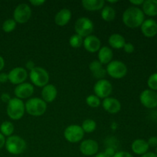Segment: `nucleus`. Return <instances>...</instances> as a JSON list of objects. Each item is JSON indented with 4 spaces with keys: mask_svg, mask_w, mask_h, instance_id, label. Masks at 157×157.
Listing matches in <instances>:
<instances>
[{
    "mask_svg": "<svg viewBox=\"0 0 157 157\" xmlns=\"http://www.w3.org/2000/svg\"><path fill=\"white\" fill-rule=\"evenodd\" d=\"M113 56V51L110 47L103 46L98 51V61L102 64H108L112 61Z\"/></svg>",
    "mask_w": 157,
    "mask_h": 157,
    "instance_id": "21",
    "label": "nucleus"
},
{
    "mask_svg": "<svg viewBox=\"0 0 157 157\" xmlns=\"http://www.w3.org/2000/svg\"><path fill=\"white\" fill-rule=\"evenodd\" d=\"M94 29V25L93 21L87 17H81L75 21V30L76 34L82 38H86L91 35Z\"/></svg>",
    "mask_w": 157,
    "mask_h": 157,
    "instance_id": "7",
    "label": "nucleus"
},
{
    "mask_svg": "<svg viewBox=\"0 0 157 157\" xmlns=\"http://www.w3.org/2000/svg\"><path fill=\"white\" fill-rule=\"evenodd\" d=\"M31 81L38 87H44L48 84L49 74L47 71L41 67H35L29 73Z\"/></svg>",
    "mask_w": 157,
    "mask_h": 157,
    "instance_id": "5",
    "label": "nucleus"
},
{
    "mask_svg": "<svg viewBox=\"0 0 157 157\" xmlns=\"http://www.w3.org/2000/svg\"><path fill=\"white\" fill-rule=\"evenodd\" d=\"M34 93V86L30 83L24 82L22 84H20L15 87L14 90L16 98L21 100L27 99L29 98Z\"/></svg>",
    "mask_w": 157,
    "mask_h": 157,
    "instance_id": "14",
    "label": "nucleus"
},
{
    "mask_svg": "<svg viewBox=\"0 0 157 157\" xmlns=\"http://www.w3.org/2000/svg\"><path fill=\"white\" fill-rule=\"evenodd\" d=\"M94 157H108V156H107L104 153H97V154L94 156Z\"/></svg>",
    "mask_w": 157,
    "mask_h": 157,
    "instance_id": "46",
    "label": "nucleus"
},
{
    "mask_svg": "<svg viewBox=\"0 0 157 157\" xmlns=\"http://www.w3.org/2000/svg\"><path fill=\"white\" fill-rule=\"evenodd\" d=\"M140 103L148 109H153L157 107V93L150 89H146L140 95Z\"/></svg>",
    "mask_w": 157,
    "mask_h": 157,
    "instance_id": "11",
    "label": "nucleus"
},
{
    "mask_svg": "<svg viewBox=\"0 0 157 157\" xmlns=\"http://www.w3.org/2000/svg\"><path fill=\"white\" fill-rule=\"evenodd\" d=\"M32 16V9L26 3H21L15 7L13 12V19L16 23L24 24L29 21Z\"/></svg>",
    "mask_w": 157,
    "mask_h": 157,
    "instance_id": "8",
    "label": "nucleus"
},
{
    "mask_svg": "<svg viewBox=\"0 0 157 157\" xmlns=\"http://www.w3.org/2000/svg\"><path fill=\"white\" fill-rule=\"evenodd\" d=\"M6 137L0 133V149H2V147H5V144H6Z\"/></svg>",
    "mask_w": 157,
    "mask_h": 157,
    "instance_id": "43",
    "label": "nucleus"
},
{
    "mask_svg": "<svg viewBox=\"0 0 157 157\" xmlns=\"http://www.w3.org/2000/svg\"><path fill=\"white\" fill-rule=\"evenodd\" d=\"M83 41H84V38L77 34H75L71 36L70 39H69V44L71 47L74 48H78L83 45Z\"/></svg>",
    "mask_w": 157,
    "mask_h": 157,
    "instance_id": "28",
    "label": "nucleus"
},
{
    "mask_svg": "<svg viewBox=\"0 0 157 157\" xmlns=\"http://www.w3.org/2000/svg\"><path fill=\"white\" fill-rule=\"evenodd\" d=\"M83 46L87 52L90 53H95L98 52L101 48V43L97 36L90 35L84 38L83 41Z\"/></svg>",
    "mask_w": 157,
    "mask_h": 157,
    "instance_id": "15",
    "label": "nucleus"
},
{
    "mask_svg": "<svg viewBox=\"0 0 157 157\" xmlns=\"http://www.w3.org/2000/svg\"><path fill=\"white\" fill-rule=\"evenodd\" d=\"M6 112L10 119L13 120V121L20 120L23 117L25 112V104L21 100L18 99V98H12L7 104Z\"/></svg>",
    "mask_w": 157,
    "mask_h": 157,
    "instance_id": "2",
    "label": "nucleus"
},
{
    "mask_svg": "<svg viewBox=\"0 0 157 157\" xmlns=\"http://www.w3.org/2000/svg\"><path fill=\"white\" fill-rule=\"evenodd\" d=\"M83 8L87 11L94 12L101 10L105 6V1L104 0H83L81 2Z\"/></svg>",
    "mask_w": 157,
    "mask_h": 157,
    "instance_id": "22",
    "label": "nucleus"
},
{
    "mask_svg": "<svg viewBox=\"0 0 157 157\" xmlns=\"http://www.w3.org/2000/svg\"><path fill=\"white\" fill-rule=\"evenodd\" d=\"M27 144L24 139L18 136H11L6 139V150L12 155H20L25 150Z\"/></svg>",
    "mask_w": 157,
    "mask_h": 157,
    "instance_id": "4",
    "label": "nucleus"
},
{
    "mask_svg": "<svg viewBox=\"0 0 157 157\" xmlns=\"http://www.w3.org/2000/svg\"><path fill=\"white\" fill-rule=\"evenodd\" d=\"M156 154L157 155V147H156Z\"/></svg>",
    "mask_w": 157,
    "mask_h": 157,
    "instance_id": "48",
    "label": "nucleus"
},
{
    "mask_svg": "<svg viewBox=\"0 0 157 157\" xmlns=\"http://www.w3.org/2000/svg\"><path fill=\"white\" fill-rule=\"evenodd\" d=\"M102 106L106 111L112 114L118 113L121 109V102L116 98L110 97L103 100Z\"/></svg>",
    "mask_w": 157,
    "mask_h": 157,
    "instance_id": "17",
    "label": "nucleus"
},
{
    "mask_svg": "<svg viewBox=\"0 0 157 157\" xmlns=\"http://www.w3.org/2000/svg\"><path fill=\"white\" fill-rule=\"evenodd\" d=\"M44 3H45L44 0H31L30 1V4H32L33 6H36V7L42 6Z\"/></svg>",
    "mask_w": 157,
    "mask_h": 157,
    "instance_id": "38",
    "label": "nucleus"
},
{
    "mask_svg": "<svg viewBox=\"0 0 157 157\" xmlns=\"http://www.w3.org/2000/svg\"><path fill=\"white\" fill-rule=\"evenodd\" d=\"M104 153L108 157H113V156L115 154L116 152H115L114 149H113V147H107Z\"/></svg>",
    "mask_w": 157,
    "mask_h": 157,
    "instance_id": "37",
    "label": "nucleus"
},
{
    "mask_svg": "<svg viewBox=\"0 0 157 157\" xmlns=\"http://www.w3.org/2000/svg\"><path fill=\"white\" fill-rule=\"evenodd\" d=\"M124 48V51L126 52V53L131 54V53H133V52H134L135 48H134V45H133L132 43H130V42L127 43V42H126L125 45L124 46V48Z\"/></svg>",
    "mask_w": 157,
    "mask_h": 157,
    "instance_id": "34",
    "label": "nucleus"
},
{
    "mask_svg": "<svg viewBox=\"0 0 157 157\" xmlns=\"http://www.w3.org/2000/svg\"><path fill=\"white\" fill-rule=\"evenodd\" d=\"M109 3H116L117 2V1H108Z\"/></svg>",
    "mask_w": 157,
    "mask_h": 157,
    "instance_id": "47",
    "label": "nucleus"
},
{
    "mask_svg": "<svg viewBox=\"0 0 157 157\" xmlns=\"http://www.w3.org/2000/svg\"><path fill=\"white\" fill-rule=\"evenodd\" d=\"M107 74L115 79H121L127 74V67L124 62L118 60H113L107 64L106 67Z\"/></svg>",
    "mask_w": 157,
    "mask_h": 157,
    "instance_id": "6",
    "label": "nucleus"
},
{
    "mask_svg": "<svg viewBox=\"0 0 157 157\" xmlns=\"http://www.w3.org/2000/svg\"><path fill=\"white\" fill-rule=\"evenodd\" d=\"M1 98V101H2V102L7 103V104L9 102V101H10V100L12 99L10 97V95L7 93H3L1 95V98Z\"/></svg>",
    "mask_w": 157,
    "mask_h": 157,
    "instance_id": "39",
    "label": "nucleus"
},
{
    "mask_svg": "<svg viewBox=\"0 0 157 157\" xmlns=\"http://www.w3.org/2000/svg\"><path fill=\"white\" fill-rule=\"evenodd\" d=\"M9 81L13 84L18 85L22 84L26 81L28 78V72L25 68L21 67H17L12 69L8 73Z\"/></svg>",
    "mask_w": 157,
    "mask_h": 157,
    "instance_id": "12",
    "label": "nucleus"
},
{
    "mask_svg": "<svg viewBox=\"0 0 157 157\" xmlns=\"http://www.w3.org/2000/svg\"><path fill=\"white\" fill-rule=\"evenodd\" d=\"M156 68H157V64H156Z\"/></svg>",
    "mask_w": 157,
    "mask_h": 157,
    "instance_id": "49",
    "label": "nucleus"
},
{
    "mask_svg": "<svg viewBox=\"0 0 157 157\" xmlns=\"http://www.w3.org/2000/svg\"><path fill=\"white\" fill-rule=\"evenodd\" d=\"M113 90L111 83L109 81L105 79L98 80L94 86V92L97 97L101 99V98H109Z\"/></svg>",
    "mask_w": 157,
    "mask_h": 157,
    "instance_id": "10",
    "label": "nucleus"
},
{
    "mask_svg": "<svg viewBox=\"0 0 157 157\" xmlns=\"http://www.w3.org/2000/svg\"><path fill=\"white\" fill-rule=\"evenodd\" d=\"M108 43L112 48L121 49L126 44V40L123 35L120 34H112L108 38Z\"/></svg>",
    "mask_w": 157,
    "mask_h": 157,
    "instance_id": "24",
    "label": "nucleus"
},
{
    "mask_svg": "<svg viewBox=\"0 0 157 157\" xmlns=\"http://www.w3.org/2000/svg\"><path fill=\"white\" fill-rule=\"evenodd\" d=\"M144 2V0H130V2L131 3L132 5H133L135 7H137V6H142Z\"/></svg>",
    "mask_w": 157,
    "mask_h": 157,
    "instance_id": "42",
    "label": "nucleus"
},
{
    "mask_svg": "<svg viewBox=\"0 0 157 157\" xmlns=\"http://www.w3.org/2000/svg\"><path fill=\"white\" fill-rule=\"evenodd\" d=\"M14 130H15V127H14L13 124L11 123L10 121H4L2 123L1 126H0V133L6 137V136H12L14 133Z\"/></svg>",
    "mask_w": 157,
    "mask_h": 157,
    "instance_id": "26",
    "label": "nucleus"
},
{
    "mask_svg": "<svg viewBox=\"0 0 157 157\" xmlns=\"http://www.w3.org/2000/svg\"><path fill=\"white\" fill-rule=\"evenodd\" d=\"M16 21L13 18H9L3 22L2 30L6 33H10L15 30V28H16Z\"/></svg>",
    "mask_w": 157,
    "mask_h": 157,
    "instance_id": "29",
    "label": "nucleus"
},
{
    "mask_svg": "<svg viewBox=\"0 0 157 157\" xmlns=\"http://www.w3.org/2000/svg\"><path fill=\"white\" fill-rule=\"evenodd\" d=\"M71 18V12L67 9H62L56 14L55 17V24L60 27L65 26Z\"/></svg>",
    "mask_w": 157,
    "mask_h": 157,
    "instance_id": "20",
    "label": "nucleus"
},
{
    "mask_svg": "<svg viewBox=\"0 0 157 157\" xmlns=\"http://www.w3.org/2000/svg\"><path fill=\"white\" fill-rule=\"evenodd\" d=\"M84 136V132L83 131L81 126L70 125L64 131V136L67 141L71 144H77L81 142Z\"/></svg>",
    "mask_w": 157,
    "mask_h": 157,
    "instance_id": "9",
    "label": "nucleus"
},
{
    "mask_svg": "<svg viewBox=\"0 0 157 157\" xmlns=\"http://www.w3.org/2000/svg\"><path fill=\"white\" fill-rule=\"evenodd\" d=\"M9 81V78H8V74L2 72L0 73V83H6Z\"/></svg>",
    "mask_w": 157,
    "mask_h": 157,
    "instance_id": "40",
    "label": "nucleus"
},
{
    "mask_svg": "<svg viewBox=\"0 0 157 157\" xmlns=\"http://www.w3.org/2000/svg\"><path fill=\"white\" fill-rule=\"evenodd\" d=\"M149 147L147 141L143 139H136L132 143L131 150L136 155L143 156L148 152Z\"/></svg>",
    "mask_w": 157,
    "mask_h": 157,
    "instance_id": "19",
    "label": "nucleus"
},
{
    "mask_svg": "<svg viewBox=\"0 0 157 157\" xmlns=\"http://www.w3.org/2000/svg\"><path fill=\"white\" fill-rule=\"evenodd\" d=\"M101 18L106 21H112L116 17V11L112 6H105L101 12Z\"/></svg>",
    "mask_w": 157,
    "mask_h": 157,
    "instance_id": "25",
    "label": "nucleus"
},
{
    "mask_svg": "<svg viewBox=\"0 0 157 157\" xmlns=\"http://www.w3.org/2000/svg\"><path fill=\"white\" fill-rule=\"evenodd\" d=\"M113 157H133L131 153H128L127 151H119L116 152Z\"/></svg>",
    "mask_w": 157,
    "mask_h": 157,
    "instance_id": "35",
    "label": "nucleus"
},
{
    "mask_svg": "<svg viewBox=\"0 0 157 157\" xmlns=\"http://www.w3.org/2000/svg\"><path fill=\"white\" fill-rule=\"evenodd\" d=\"M99 150L98 144L92 139L84 140L80 144V151L86 156H95Z\"/></svg>",
    "mask_w": 157,
    "mask_h": 157,
    "instance_id": "13",
    "label": "nucleus"
},
{
    "mask_svg": "<svg viewBox=\"0 0 157 157\" xmlns=\"http://www.w3.org/2000/svg\"><path fill=\"white\" fill-rule=\"evenodd\" d=\"M142 7L144 15L150 17L157 15V0H146L143 3Z\"/></svg>",
    "mask_w": 157,
    "mask_h": 157,
    "instance_id": "23",
    "label": "nucleus"
},
{
    "mask_svg": "<svg viewBox=\"0 0 157 157\" xmlns=\"http://www.w3.org/2000/svg\"><path fill=\"white\" fill-rule=\"evenodd\" d=\"M103 67V64L100 62L99 61H97V60H94V61H92L90 64H89V69H90V71L92 73H94L97 71L100 70Z\"/></svg>",
    "mask_w": 157,
    "mask_h": 157,
    "instance_id": "32",
    "label": "nucleus"
},
{
    "mask_svg": "<svg viewBox=\"0 0 157 157\" xmlns=\"http://www.w3.org/2000/svg\"><path fill=\"white\" fill-rule=\"evenodd\" d=\"M149 147H157V136H151L147 141Z\"/></svg>",
    "mask_w": 157,
    "mask_h": 157,
    "instance_id": "36",
    "label": "nucleus"
},
{
    "mask_svg": "<svg viewBox=\"0 0 157 157\" xmlns=\"http://www.w3.org/2000/svg\"><path fill=\"white\" fill-rule=\"evenodd\" d=\"M81 127L84 133H93V132L96 130L97 124L94 120L86 119L83 121L82 125H81Z\"/></svg>",
    "mask_w": 157,
    "mask_h": 157,
    "instance_id": "27",
    "label": "nucleus"
},
{
    "mask_svg": "<svg viewBox=\"0 0 157 157\" xmlns=\"http://www.w3.org/2000/svg\"><path fill=\"white\" fill-rule=\"evenodd\" d=\"M25 108L27 113L31 116L40 117L45 113L47 104L41 98H30L25 104Z\"/></svg>",
    "mask_w": 157,
    "mask_h": 157,
    "instance_id": "3",
    "label": "nucleus"
},
{
    "mask_svg": "<svg viewBox=\"0 0 157 157\" xmlns=\"http://www.w3.org/2000/svg\"><path fill=\"white\" fill-rule=\"evenodd\" d=\"M86 103L89 107H92V108L98 107L101 104V99L95 94H90L87 96L86 98Z\"/></svg>",
    "mask_w": 157,
    "mask_h": 157,
    "instance_id": "30",
    "label": "nucleus"
},
{
    "mask_svg": "<svg viewBox=\"0 0 157 157\" xmlns=\"http://www.w3.org/2000/svg\"><path fill=\"white\" fill-rule=\"evenodd\" d=\"M147 85L150 90H154V91L157 90V72L152 74L149 77L147 80Z\"/></svg>",
    "mask_w": 157,
    "mask_h": 157,
    "instance_id": "31",
    "label": "nucleus"
},
{
    "mask_svg": "<svg viewBox=\"0 0 157 157\" xmlns=\"http://www.w3.org/2000/svg\"><path fill=\"white\" fill-rule=\"evenodd\" d=\"M41 98L44 102L52 103L56 99L57 95H58V90L55 85L51 84H48L47 85L42 87L41 90Z\"/></svg>",
    "mask_w": 157,
    "mask_h": 157,
    "instance_id": "18",
    "label": "nucleus"
},
{
    "mask_svg": "<svg viewBox=\"0 0 157 157\" xmlns=\"http://www.w3.org/2000/svg\"><path fill=\"white\" fill-rule=\"evenodd\" d=\"M145 20V15L142 9L135 6H131L126 9L123 13V22L127 27L136 29L140 27Z\"/></svg>",
    "mask_w": 157,
    "mask_h": 157,
    "instance_id": "1",
    "label": "nucleus"
},
{
    "mask_svg": "<svg viewBox=\"0 0 157 157\" xmlns=\"http://www.w3.org/2000/svg\"><path fill=\"white\" fill-rule=\"evenodd\" d=\"M35 67H36V66H35V63H34L32 61H27V63L25 64V67L28 69V70L30 71L32 70H33Z\"/></svg>",
    "mask_w": 157,
    "mask_h": 157,
    "instance_id": "41",
    "label": "nucleus"
},
{
    "mask_svg": "<svg viewBox=\"0 0 157 157\" xmlns=\"http://www.w3.org/2000/svg\"><path fill=\"white\" fill-rule=\"evenodd\" d=\"M4 66H5V60H4V58H3L0 55V71L2 70L3 67H4Z\"/></svg>",
    "mask_w": 157,
    "mask_h": 157,
    "instance_id": "45",
    "label": "nucleus"
},
{
    "mask_svg": "<svg viewBox=\"0 0 157 157\" xmlns=\"http://www.w3.org/2000/svg\"><path fill=\"white\" fill-rule=\"evenodd\" d=\"M141 32L147 38H153L157 34V21L154 19L149 18L144 20L141 25Z\"/></svg>",
    "mask_w": 157,
    "mask_h": 157,
    "instance_id": "16",
    "label": "nucleus"
},
{
    "mask_svg": "<svg viewBox=\"0 0 157 157\" xmlns=\"http://www.w3.org/2000/svg\"><path fill=\"white\" fill-rule=\"evenodd\" d=\"M106 74H107L106 69L103 68L102 67L101 69H100V70L97 71H95L94 73H93V75L95 78H97V79L101 80V79H104V78L105 77Z\"/></svg>",
    "mask_w": 157,
    "mask_h": 157,
    "instance_id": "33",
    "label": "nucleus"
},
{
    "mask_svg": "<svg viewBox=\"0 0 157 157\" xmlns=\"http://www.w3.org/2000/svg\"><path fill=\"white\" fill-rule=\"evenodd\" d=\"M141 157H157V155L153 152H147V153L141 156Z\"/></svg>",
    "mask_w": 157,
    "mask_h": 157,
    "instance_id": "44",
    "label": "nucleus"
}]
</instances>
